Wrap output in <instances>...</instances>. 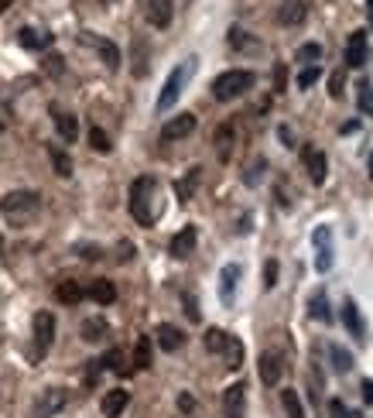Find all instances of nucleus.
Masks as SVG:
<instances>
[{
  "mask_svg": "<svg viewBox=\"0 0 373 418\" xmlns=\"http://www.w3.org/2000/svg\"><path fill=\"white\" fill-rule=\"evenodd\" d=\"M38 209H41V196L31 189H14V192L0 196V216L10 227H24L27 220L38 216Z\"/></svg>",
  "mask_w": 373,
  "mask_h": 418,
  "instance_id": "1",
  "label": "nucleus"
},
{
  "mask_svg": "<svg viewBox=\"0 0 373 418\" xmlns=\"http://www.w3.org/2000/svg\"><path fill=\"white\" fill-rule=\"evenodd\" d=\"M154 189L158 182L151 175H141L130 182V216L141 223V227H151L158 220V209H154Z\"/></svg>",
  "mask_w": 373,
  "mask_h": 418,
  "instance_id": "2",
  "label": "nucleus"
},
{
  "mask_svg": "<svg viewBox=\"0 0 373 418\" xmlns=\"http://www.w3.org/2000/svg\"><path fill=\"white\" fill-rule=\"evenodd\" d=\"M192 72H195V58H185L182 65L171 69V76L165 79V86H161V93H158V113H165V110H171V106L178 103V96H182L185 82L192 79Z\"/></svg>",
  "mask_w": 373,
  "mask_h": 418,
  "instance_id": "3",
  "label": "nucleus"
},
{
  "mask_svg": "<svg viewBox=\"0 0 373 418\" xmlns=\"http://www.w3.org/2000/svg\"><path fill=\"white\" fill-rule=\"evenodd\" d=\"M247 89H254V72H247V69H230V72L216 76V82H213V96L219 103H230V100L243 96Z\"/></svg>",
  "mask_w": 373,
  "mask_h": 418,
  "instance_id": "4",
  "label": "nucleus"
},
{
  "mask_svg": "<svg viewBox=\"0 0 373 418\" xmlns=\"http://www.w3.org/2000/svg\"><path fill=\"white\" fill-rule=\"evenodd\" d=\"M312 247H315V271L329 275L336 264V244H333V227H315L312 233Z\"/></svg>",
  "mask_w": 373,
  "mask_h": 418,
  "instance_id": "5",
  "label": "nucleus"
},
{
  "mask_svg": "<svg viewBox=\"0 0 373 418\" xmlns=\"http://www.w3.org/2000/svg\"><path fill=\"white\" fill-rule=\"evenodd\" d=\"M51 340H55V316L51 312H38L34 316V360H41L48 350H51Z\"/></svg>",
  "mask_w": 373,
  "mask_h": 418,
  "instance_id": "6",
  "label": "nucleus"
},
{
  "mask_svg": "<svg viewBox=\"0 0 373 418\" xmlns=\"http://www.w3.org/2000/svg\"><path fill=\"white\" fill-rule=\"evenodd\" d=\"M223 415L247 418V384H230L223 391Z\"/></svg>",
  "mask_w": 373,
  "mask_h": 418,
  "instance_id": "7",
  "label": "nucleus"
},
{
  "mask_svg": "<svg viewBox=\"0 0 373 418\" xmlns=\"http://www.w3.org/2000/svg\"><path fill=\"white\" fill-rule=\"evenodd\" d=\"M195 244H199V230H195V227H182V230L171 237L168 254H171V257H178V261H185L189 254H195Z\"/></svg>",
  "mask_w": 373,
  "mask_h": 418,
  "instance_id": "8",
  "label": "nucleus"
},
{
  "mask_svg": "<svg viewBox=\"0 0 373 418\" xmlns=\"http://www.w3.org/2000/svg\"><path fill=\"white\" fill-rule=\"evenodd\" d=\"M195 113H178V117H171L165 127H161V141H182V137H189L192 130H195Z\"/></svg>",
  "mask_w": 373,
  "mask_h": 418,
  "instance_id": "9",
  "label": "nucleus"
},
{
  "mask_svg": "<svg viewBox=\"0 0 373 418\" xmlns=\"http://www.w3.org/2000/svg\"><path fill=\"white\" fill-rule=\"evenodd\" d=\"M257 374H261V384H264V388H278V384H281V374H285L281 357H278V353H261Z\"/></svg>",
  "mask_w": 373,
  "mask_h": 418,
  "instance_id": "10",
  "label": "nucleus"
},
{
  "mask_svg": "<svg viewBox=\"0 0 373 418\" xmlns=\"http://www.w3.org/2000/svg\"><path fill=\"white\" fill-rule=\"evenodd\" d=\"M127 405H130V391L113 388V391H106V395H103L99 412H103V418H120L123 412H127Z\"/></svg>",
  "mask_w": 373,
  "mask_h": 418,
  "instance_id": "11",
  "label": "nucleus"
},
{
  "mask_svg": "<svg viewBox=\"0 0 373 418\" xmlns=\"http://www.w3.org/2000/svg\"><path fill=\"white\" fill-rule=\"evenodd\" d=\"M343 326H346V333L353 336V340H367V326H363V316H360V309H357V302L353 299H346L343 302Z\"/></svg>",
  "mask_w": 373,
  "mask_h": 418,
  "instance_id": "12",
  "label": "nucleus"
},
{
  "mask_svg": "<svg viewBox=\"0 0 373 418\" xmlns=\"http://www.w3.org/2000/svg\"><path fill=\"white\" fill-rule=\"evenodd\" d=\"M82 41H89L96 51H99V58H103V65L106 69H120V48L110 41V38H96V34H82Z\"/></svg>",
  "mask_w": 373,
  "mask_h": 418,
  "instance_id": "13",
  "label": "nucleus"
},
{
  "mask_svg": "<svg viewBox=\"0 0 373 418\" xmlns=\"http://www.w3.org/2000/svg\"><path fill=\"white\" fill-rule=\"evenodd\" d=\"M363 62H367V31H353L346 41V65L363 69Z\"/></svg>",
  "mask_w": 373,
  "mask_h": 418,
  "instance_id": "14",
  "label": "nucleus"
},
{
  "mask_svg": "<svg viewBox=\"0 0 373 418\" xmlns=\"http://www.w3.org/2000/svg\"><path fill=\"white\" fill-rule=\"evenodd\" d=\"M240 275H243V268H240V264H226V268L219 271V299H223V305H230V302H233L237 285H240Z\"/></svg>",
  "mask_w": 373,
  "mask_h": 418,
  "instance_id": "15",
  "label": "nucleus"
},
{
  "mask_svg": "<svg viewBox=\"0 0 373 418\" xmlns=\"http://www.w3.org/2000/svg\"><path fill=\"white\" fill-rule=\"evenodd\" d=\"M233 141H237L233 124H219L216 134H213V144H216V158H219V161H230V154H233Z\"/></svg>",
  "mask_w": 373,
  "mask_h": 418,
  "instance_id": "16",
  "label": "nucleus"
},
{
  "mask_svg": "<svg viewBox=\"0 0 373 418\" xmlns=\"http://www.w3.org/2000/svg\"><path fill=\"white\" fill-rule=\"evenodd\" d=\"M305 165H309V178H312L315 185H322V182H326V168H329L326 151H319V148H305Z\"/></svg>",
  "mask_w": 373,
  "mask_h": 418,
  "instance_id": "17",
  "label": "nucleus"
},
{
  "mask_svg": "<svg viewBox=\"0 0 373 418\" xmlns=\"http://www.w3.org/2000/svg\"><path fill=\"white\" fill-rule=\"evenodd\" d=\"M154 336H158V347H161L165 353H175V350H182V343H185V333H182L178 326H171V323H161Z\"/></svg>",
  "mask_w": 373,
  "mask_h": 418,
  "instance_id": "18",
  "label": "nucleus"
},
{
  "mask_svg": "<svg viewBox=\"0 0 373 418\" xmlns=\"http://www.w3.org/2000/svg\"><path fill=\"white\" fill-rule=\"evenodd\" d=\"M86 295H89L96 305H113V302H117V285L106 281V278H96V281L86 288Z\"/></svg>",
  "mask_w": 373,
  "mask_h": 418,
  "instance_id": "19",
  "label": "nucleus"
},
{
  "mask_svg": "<svg viewBox=\"0 0 373 418\" xmlns=\"http://www.w3.org/2000/svg\"><path fill=\"white\" fill-rule=\"evenodd\" d=\"M144 14L154 27H168L171 24V0H147Z\"/></svg>",
  "mask_w": 373,
  "mask_h": 418,
  "instance_id": "20",
  "label": "nucleus"
},
{
  "mask_svg": "<svg viewBox=\"0 0 373 418\" xmlns=\"http://www.w3.org/2000/svg\"><path fill=\"white\" fill-rule=\"evenodd\" d=\"M55 113V130H58V137L65 141V144H72L75 137H79V120L72 117V113H62V110H51Z\"/></svg>",
  "mask_w": 373,
  "mask_h": 418,
  "instance_id": "21",
  "label": "nucleus"
},
{
  "mask_svg": "<svg viewBox=\"0 0 373 418\" xmlns=\"http://www.w3.org/2000/svg\"><path fill=\"white\" fill-rule=\"evenodd\" d=\"M17 41H21L24 48L38 51V48H48V45H51V34H48V31H34V27H21V31H17Z\"/></svg>",
  "mask_w": 373,
  "mask_h": 418,
  "instance_id": "22",
  "label": "nucleus"
},
{
  "mask_svg": "<svg viewBox=\"0 0 373 418\" xmlns=\"http://www.w3.org/2000/svg\"><path fill=\"white\" fill-rule=\"evenodd\" d=\"M82 295H86V292H82V285H79V281H72V278H65V281H58V285H55V299H58L62 305H75Z\"/></svg>",
  "mask_w": 373,
  "mask_h": 418,
  "instance_id": "23",
  "label": "nucleus"
},
{
  "mask_svg": "<svg viewBox=\"0 0 373 418\" xmlns=\"http://www.w3.org/2000/svg\"><path fill=\"white\" fill-rule=\"evenodd\" d=\"M106 333H110V326H106V319H86L82 326H79V336L86 340V343H99V340H106Z\"/></svg>",
  "mask_w": 373,
  "mask_h": 418,
  "instance_id": "24",
  "label": "nucleus"
},
{
  "mask_svg": "<svg viewBox=\"0 0 373 418\" xmlns=\"http://www.w3.org/2000/svg\"><path fill=\"white\" fill-rule=\"evenodd\" d=\"M62 405H65V391H62V388L45 391V398H41V405H38V418H51Z\"/></svg>",
  "mask_w": 373,
  "mask_h": 418,
  "instance_id": "25",
  "label": "nucleus"
},
{
  "mask_svg": "<svg viewBox=\"0 0 373 418\" xmlns=\"http://www.w3.org/2000/svg\"><path fill=\"white\" fill-rule=\"evenodd\" d=\"M305 14H309V7H305L302 0H288V3L278 10V21H281V24H302Z\"/></svg>",
  "mask_w": 373,
  "mask_h": 418,
  "instance_id": "26",
  "label": "nucleus"
},
{
  "mask_svg": "<svg viewBox=\"0 0 373 418\" xmlns=\"http://www.w3.org/2000/svg\"><path fill=\"white\" fill-rule=\"evenodd\" d=\"M199 172H202V168H189L185 178L175 182V196H178V202H189V199H192V192H195V185H199Z\"/></svg>",
  "mask_w": 373,
  "mask_h": 418,
  "instance_id": "27",
  "label": "nucleus"
},
{
  "mask_svg": "<svg viewBox=\"0 0 373 418\" xmlns=\"http://www.w3.org/2000/svg\"><path fill=\"white\" fill-rule=\"evenodd\" d=\"M48 158H51V168H55V175H62V178H72V158L58 148V144H51L48 148Z\"/></svg>",
  "mask_w": 373,
  "mask_h": 418,
  "instance_id": "28",
  "label": "nucleus"
},
{
  "mask_svg": "<svg viewBox=\"0 0 373 418\" xmlns=\"http://www.w3.org/2000/svg\"><path fill=\"white\" fill-rule=\"evenodd\" d=\"M154 364V350H151V336H141L137 347H134V367L137 371H147Z\"/></svg>",
  "mask_w": 373,
  "mask_h": 418,
  "instance_id": "29",
  "label": "nucleus"
},
{
  "mask_svg": "<svg viewBox=\"0 0 373 418\" xmlns=\"http://www.w3.org/2000/svg\"><path fill=\"white\" fill-rule=\"evenodd\" d=\"M329 357H333V367H336L339 374H350V371H353V353L343 350L339 343H329Z\"/></svg>",
  "mask_w": 373,
  "mask_h": 418,
  "instance_id": "30",
  "label": "nucleus"
},
{
  "mask_svg": "<svg viewBox=\"0 0 373 418\" xmlns=\"http://www.w3.org/2000/svg\"><path fill=\"white\" fill-rule=\"evenodd\" d=\"M309 312H312V319H319V323H329V319H333V312H329V302H326V292H315V295H312V302H309Z\"/></svg>",
  "mask_w": 373,
  "mask_h": 418,
  "instance_id": "31",
  "label": "nucleus"
},
{
  "mask_svg": "<svg viewBox=\"0 0 373 418\" xmlns=\"http://www.w3.org/2000/svg\"><path fill=\"white\" fill-rule=\"evenodd\" d=\"M319 58H322V45L319 41H309V45H302L295 51V62H305V65H319Z\"/></svg>",
  "mask_w": 373,
  "mask_h": 418,
  "instance_id": "32",
  "label": "nucleus"
},
{
  "mask_svg": "<svg viewBox=\"0 0 373 418\" xmlns=\"http://www.w3.org/2000/svg\"><path fill=\"white\" fill-rule=\"evenodd\" d=\"M226 343H230V333H223V329H206V350H209V353H226Z\"/></svg>",
  "mask_w": 373,
  "mask_h": 418,
  "instance_id": "33",
  "label": "nucleus"
},
{
  "mask_svg": "<svg viewBox=\"0 0 373 418\" xmlns=\"http://www.w3.org/2000/svg\"><path fill=\"white\" fill-rule=\"evenodd\" d=\"M281 405H285V412L288 418H305V408H302V398H298V391H281Z\"/></svg>",
  "mask_w": 373,
  "mask_h": 418,
  "instance_id": "34",
  "label": "nucleus"
},
{
  "mask_svg": "<svg viewBox=\"0 0 373 418\" xmlns=\"http://www.w3.org/2000/svg\"><path fill=\"white\" fill-rule=\"evenodd\" d=\"M89 144H93V151H99V154H106V151L113 148L103 127H93V130H89Z\"/></svg>",
  "mask_w": 373,
  "mask_h": 418,
  "instance_id": "35",
  "label": "nucleus"
},
{
  "mask_svg": "<svg viewBox=\"0 0 373 418\" xmlns=\"http://www.w3.org/2000/svg\"><path fill=\"white\" fill-rule=\"evenodd\" d=\"M264 168H267V161H264V158H254V161L247 165V175H243V182H247V185H257V182L264 178Z\"/></svg>",
  "mask_w": 373,
  "mask_h": 418,
  "instance_id": "36",
  "label": "nucleus"
},
{
  "mask_svg": "<svg viewBox=\"0 0 373 418\" xmlns=\"http://www.w3.org/2000/svg\"><path fill=\"white\" fill-rule=\"evenodd\" d=\"M319 76H322V69H319V65H305V69H302V76H298V89L315 86V82H319Z\"/></svg>",
  "mask_w": 373,
  "mask_h": 418,
  "instance_id": "37",
  "label": "nucleus"
},
{
  "mask_svg": "<svg viewBox=\"0 0 373 418\" xmlns=\"http://www.w3.org/2000/svg\"><path fill=\"white\" fill-rule=\"evenodd\" d=\"M147 72V55H144V45L141 41H134V76L141 79Z\"/></svg>",
  "mask_w": 373,
  "mask_h": 418,
  "instance_id": "38",
  "label": "nucleus"
},
{
  "mask_svg": "<svg viewBox=\"0 0 373 418\" xmlns=\"http://www.w3.org/2000/svg\"><path fill=\"white\" fill-rule=\"evenodd\" d=\"M230 45H233V48H254L257 41H254V38H247V31H240V27H230Z\"/></svg>",
  "mask_w": 373,
  "mask_h": 418,
  "instance_id": "39",
  "label": "nucleus"
},
{
  "mask_svg": "<svg viewBox=\"0 0 373 418\" xmlns=\"http://www.w3.org/2000/svg\"><path fill=\"white\" fill-rule=\"evenodd\" d=\"M120 364H123V350H110V353L99 360V367H103V371H123Z\"/></svg>",
  "mask_w": 373,
  "mask_h": 418,
  "instance_id": "40",
  "label": "nucleus"
},
{
  "mask_svg": "<svg viewBox=\"0 0 373 418\" xmlns=\"http://www.w3.org/2000/svg\"><path fill=\"white\" fill-rule=\"evenodd\" d=\"M357 103H360V110H363V113H370V117H373V86H370V82H363V86H360V100H357Z\"/></svg>",
  "mask_w": 373,
  "mask_h": 418,
  "instance_id": "41",
  "label": "nucleus"
},
{
  "mask_svg": "<svg viewBox=\"0 0 373 418\" xmlns=\"http://www.w3.org/2000/svg\"><path fill=\"white\" fill-rule=\"evenodd\" d=\"M285 89H288V65L278 62L274 65V93H285Z\"/></svg>",
  "mask_w": 373,
  "mask_h": 418,
  "instance_id": "42",
  "label": "nucleus"
},
{
  "mask_svg": "<svg viewBox=\"0 0 373 418\" xmlns=\"http://www.w3.org/2000/svg\"><path fill=\"white\" fill-rule=\"evenodd\" d=\"M226 353H230V367L237 371V367H240V360H243V347H240V340H233V336H230V343H226Z\"/></svg>",
  "mask_w": 373,
  "mask_h": 418,
  "instance_id": "43",
  "label": "nucleus"
},
{
  "mask_svg": "<svg viewBox=\"0 0 373 418\" xmlns=\"http://www.w3.org/2000/svg\"><path fill=\"white\" fill-rule=\"evenodd\" d=\"M278 271H281L278 261H267V264H264V288H274V285H278Z\"/></svg>",
  "mask_w": 373,
  "mask_h": 418,
  "instance_id": "44",
  "label": "nucleus"
},
{
  "mask_svg": "<svg viewBox=\"0 0 373 418\" xmlns=\"http://www.w3.org/2000/svg\"><path fill=\"white\" fill-rule=\"evenodd\" d=\"M62 69H65V65H62V55H48V58H45V72H48V76H62Z\"/></svg>",
  "mask_w": 373,
  "mask_h": 418,
  "instance_id": "45",
  "label": "nucleus"
},
{
  "mask_svg": "<svg viewBox=\"0 0 373 418\" xmlns=\"http://www.w3.org/2000/svg\"><path fill=\"white\" fill-rule=\"evenodd\" d=\"M343 86H346V79H343V72H333V79H329V96H343Z\"/></svg>",
  "mask_w": 373,
  "mask_h": 418,
  "instance_id": "46",
  "label": "nucleus"
},
{
  "mask_svg": "<svg viewBox=\"0 0 373 418\" xmlns=\"http://www.w3.org/2000/svg\"><path fill=\"white\" fill-rule=\"evenodd\" d=\"M182 302H185V316H189L192 323H199V302H195V299H192L189 292L182 295Z\"/></svg>",
  "mask_w": 373,
  "mask_h": 418,
  "instance_id": "47",
  "label": "nucleus"
},
{
  "mask_svg": "<svg viewBox=\"0 0 373 418\" xmlns=\"http://www.w3.org/2000/svg\"><path fill=\"white\" fill-rule=\"evenodd\" d=\"M329 412H333V418H350V412H346V405H343L339 398H333V402H329Z\"/></svg>",
  "mask_w": 373,
  "mask_h": 418,
  "instance_id": "48",
  "label": "nucleus"
},
{
  "mask_svg": "<svg viewBox=\"0 0 373 418\" xmlns=\"http://www.w3.org/2000/svg\"><path fill=\"white\" fill-rule=\"evenodd\" d=\"M130 257H134V244L123 240V244H120V261H130Z\"/></svg>",
  "mask_w": 373,
  "mask_h": 418,
  "instance_id": "49",
  "label": "nucleus"
},
{
  "mask_svg": "<svg viewBox=\"0 0 373 418\" xmlns=\"http://www.w3.org/2000/svg\"><path fill=\"white\" fill-rule=\"evenodd\" d=\"M79 254H82L86 261H96V257H99V247H93V244H89V247H79Z\"/></svg>",
  "mask_w": 373,
  "mask_h": 418,
  "instance_id": "50",
  "label": "nucleus"
},
{
  "mask_svg": "<svg viewBox=\"0 0 373 418\" xmlns=\"http://www.w3.org/2000/svg\"><path fill=\"white\" fill-rule=\"evenodd\" d=\"M178 408H182V412H192V408H195L192 395H182V398H178Z\"/></svg>",
  "mask_w": 373,
  "mask_h": 418,
  "instance_id": "51",
  "label": "nucleus"
},
{
  "mask_svg": "<svg viewBox=\"0 0 373 418\" xmlns=\"http://www.w3.org/2000/svg\"><path fill=\"white\" fill-rule=\"evenodd\" d=\"M363 402L373 405V381H363Z\"/></svg>",
  "mask_w": 373,
  "mask_h": 418,
  "instance_id": "52",
  "label": "nucleus"
},
{
  "mask_svg": "<svg viewBox=\"0 0 373 418\" xmlns=\"http://www.w3.org/2000/svg\"><path fill=\"white\" fill-rule=\"evenodd\" d=\"M367 17H370V24H373V0H367Z\"/></svg>",
  "mask_w": 373,
  "mask_h": 418,
  "instance_id": "53",
  "label": "nucleus"
},
{
  "mask_svg": "<svg viewBox=\"0 0 373 418\" xmlns=\"http://www.w3.org/2000/svg\"><path fill=\"white\" fill-rule=\"evenodd\" d=\"M10 3H14V0H0V14H3V10H7Z\"/></svg>",
  "mask_w": 373,
  "mask_h": 418,
  "instance_id": "54",
  "label": "nucleus"
},
{
  "mask_svg": "<svg viewBox=\"0 0 373 418\" xmlns=\"http://www.w3.org/2000/svg\"><path fill=\"white\" fill-rule=\"evenodd\" d=\"M367 168H370V178H373V151H370V161H367Z\"/></svg>",
  "mask_w": 373,
  "mask_h": 418,
  "instance_id": "55",
  "label": "nucleus"
},
{
  "mask_svg": "<svg viewBox=\"0 0 373 418\" xmlns=\"http://www.w3.org/2000/svg\"><path fill=\"white\" fill-rule=\"evenodd\" d=\"M0 127H3V124H0Z\"/></svg>",
  "mask_w": 373,
  "mask_h": 418,
  "instance_id": "56",
  "label": "nucleus"
}]
</instances>
